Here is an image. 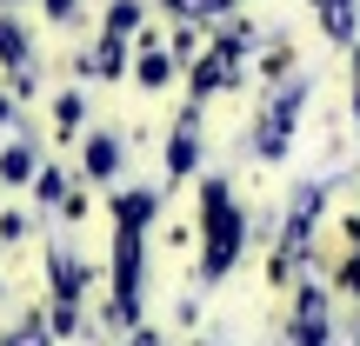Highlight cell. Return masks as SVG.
<instances>
[{"instance_id": "6", "label": "cell", "mask_w": 360, "mask_h": 346, "mask_svg": "<svg viewBox=\"0 0 360 346\" xmlns=\"http://www.w3.org/2000/svg\"><path fill=\"white\" fill-rule=\"evenodd\" d=\"M114 160H120L114 140H94V147H87V167H94V173H114Z\"/></svg>"}, {"instance_id": "3", "label": "cell", "mask_w": 360, "mask_h": 346, "mask_svg": "<svg viewBox=\"0 0 360 346\" xmlns=\"http://www.w3.org/2000/svg\"><path fill=\"white\" fill-rule=\"evenodd\" d=\"M134 20H141V0H114V13H107V40L134 34Z\"/></svg>"}, {"instance_id": "5", "label": "cell", "mask_w": 360, "mask_h": 346, "mask_svg": "<svg viewBox=\"0 0 360 346\" xmlns=\"http://www.w3.org/2000/svg\"><path fill=\"white\" fill-rule=\"evenodd\" d=\"M0 60H27V34L13 20H0Z\"/></svg>"}, {"instance_id": "7", "label": "cell", "mask_w": 360, "mask_h": 346, "mask_svg": "<svg viewBox=\"0 0 360 346\" xmlns=\"http://www.w3.org/2000/svg\"><path fill=\"white\" fill-rule=\"evenodd\" d=\"M27 167H34V160H27V147H13V154L0 160V173H7V180H27Z\"/></svg>"}, {"instance_id": "8", "label": "cell", "mask_w": 360, "mask_h": 346, "mask_svg": "<svg viewBox=\"0 0 360 346\" xmlns=\"http://www.w3.org/2000/svg\"><path fill=\"white\" fill-rule=\"evenodd\" d=\"M47 13H74V0H47Z\"/></svg>"}, {"instance_id": "1", "label": "cell", "mask_w": 360, "mask_h": 346, "mask_svg": "<svg viewBox=\"0 0 360 346\" xmlns=\"http://www.w3.org/2000/svg\"><path fill=\"white\" fill-rule=\"evenodd\" d=\"M207 260H200V273L207 280H220V273L233 267V253H240V206H233V193L220 187V180H207Z\"/></svg>"}, {"instance_id": "4", "label": "cell", "mask_w": 360, "mask_h": 346, "mask_svg": "<svg viewBox=\"0 0 360 346\" xmlns=\"http://www.w3.org/2000/svg\"><path fill=\"white\" fill-rule=\"evenodd\" d=\"M167 74H174V67H167V53H154V47H147V53H141V80H147V87H167Z\"/></svg>"}, {"instance_id": "2", "label": "cell", "mask_w": 360, "mask_h": 346, "mask_svg": "<svg viewBox=\"0 0 360 346\" xmlns=\"http://www.w3.org/2000/svg\"><path fill=\"white\" fill-rule=\"evenodd\" d=\"M227 74H233V47H220V53H207V60H200L193 87H200V93H214V87H227Z\"/></svg>"}]
</instances>
